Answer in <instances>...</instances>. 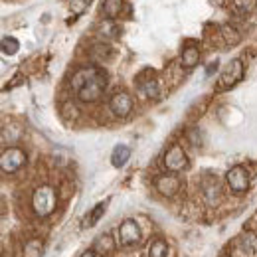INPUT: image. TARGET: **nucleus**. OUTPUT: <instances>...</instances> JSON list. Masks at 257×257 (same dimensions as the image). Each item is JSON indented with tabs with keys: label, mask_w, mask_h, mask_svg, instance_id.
<instances>
[{
	"label": "nucleus",
	"mask_w": 257,
	"mask_h": 257,
	"mask_svg": "<svg viewBox=\"0 0 257 257\" xmlns=\"http://www.w3.org/2000/svg\"><path fill=\"white\" fill-rule=\"evenodd\" d=\"M71 87L79 101L93 103L97 99H101L105 87H107V73L99 67H83L73 73Z\"/></svg>",
	"instance_id": "1"
},
{
	"label": "nucleus",
	"mask_w": 257,
	"mask_h": 257,
	"mask_svg": "<svg viewBox=\"0 0 257 257\" xmlns=\"http://www.w3.org/2000/svg\"><path fill=\"white\" fill-rule=\"evenodd\" d=\"M56 206H58V192H56L52 186L44 184V186H40V188L34 190L32 208L38 218H48V216H52L54 210H56Z\"/></svg>",
	"instance_id": "2"
},
{
	"label": "nucleus",
	"mask_w": 257,
	"mask_h": 257,
	"mask_svg": "<svg viewBox=\"0 0 257 257\" xmlns=\"http://www.w3.org/2000/svg\"><path fill=\"white\" fill-rule=\"evenodd\" d=\"M243 73H245L243 62H241L239 58L231 60V62L222 69V75H220V79H218V89H220V91L231 89L235 83H239V81L243 79Z\"/></svg>",
	"instance_id": "3"
},
{
	"label": "nucleus",
	"mask_w": 257,
	"mask_h": 257,
	"mask_svg": "<svg viewBox=\"0 0 257 257\" xmlns=\"http://www.w3.org/2000/svg\"><path fill=\"white\" fill-rule=\"evenodd\" d=\"M24 164H26V153L22 149H16V147L4 149V153L0 157V166L6 174H12V172L20 170Z\"/></svg>",
	"instance_id": "4"
},
{
	"label": "nucleus",
	"mask_w": 257,
	"mask_h": 257,
	"mask_svg": "<svg viewBox=\"0 0 257 257\" xmlns=\"http://www.w3.org/2000/svg\"><path fill=\"white\" fill-rule=\"evenodd\" d=\"M225 182H227V186H229L231 192L235 194L245 192L249 188V172H247V168H243V166L229 168L227 174H225Z\"/></svg>",
	"instance_id": "5"
},
{
	"label": "nucleus",
	"mask_w": 257,
	"mask_h": 257,
	"mask_svg": "<svg viewBox=\"0 0 257 257\" xmlns=\"http://www.w3.org/2000/svg\"><path fill=\"white\" fill-rule=\"evenodd\" d=\"M188 166V157L184 153V149L180 145H172L166 153H164V168L168 172H180Z\"/></svg>",
	"instance_id": "6"
},
{
	"label": "nucleus",
	"mask_w": 257,
	"mask_h": 257,
	"mask_svg": "<svg viewBox=\"0 0 257 257\" xmlns=\"http://www.w3.org/2000/svg\"><path fill=\"white\" fill-rule=\"evenodd\" d=\"M117 241L119 245L128 247L141 241V227L135 220H125L123 224L117 227Z\"/></svg>",
	"instance_id": "7"
},
{
	"label": "nucleus",
	"mask_w": 257,
	"mask_h": 257,
	"mask_svg": "<svg viewBox=\"0 0 257 257\" xmlns=\"http://www.w3.org/2000/svg\"><path fill=\"white\" fill-rule=\"evenodd\" d=\"M109 109H111V113L115 115V117H127L128 113L133 111V99L128 93L125 91H117V93H113L111 99H109Z\"/></svg>",
	"instance_id": "8"
},
{
	"label": "nucleus",
	"mask_w": 257,
	"mask_h": 257,
	"mask_svg": "<svg viewBox=\"0 0 257 257\" xmlns=\"http://www.w3.org/2000/svg\"><path fill=\"white\" fill-rule=\"evenodd\" d=\"M155 188H157V192L161 194V196H166V198H170V196H174V194L180 190V178L176 176V174H161V176H157L155 178Z\"/></svg>",
	"instance_id": "9"
},
{
	"label": "nucleus",
	"mask_w": 257,
	"mask_h": 257,
	"mask_svg": "<svg viewBox=\"0 0 257 257\" xmlns=\"http://www.w3.org/2000/svg\"><path fill=\"white\" fill-rule=\"evenodd\" d=\"M180 62H182V65H184L186 69L196 67L198 62H200V48H198L196 44H188V46H184L182 56H180Z\"/></svg>",
	"instance_id": "10"
},
{
	"label": "nucleus",
	"mask_w": 257,
	"mask_h": 257,
	"mask_svg": "<svg viewBox=\"0 0 257 257\" xmlns=\"http://www.w3.org/2000/svg\"><path fill=\"white\" fill-rule=\"evenodd\" d=\"M237 247L247 257H257V233H243L237 241Z\"/></svg>",
	"instance_id": "11"
},
{
	"label": "nucleus",
	"mask_w": 257,
	"mask_h": 257,
	"mask_svg": "<svg viewBox=\"0 0 257 257\" xmlns=\"http://www.w3.org/2000/svg\"><path fill=\"white\" fill-rule=\"evenodd\" d=\"M202 192H204V198H206V202L208 204H218V200H220V184H218V180L216 178H208L206 182H204V186H202Z\"/></svg>",
	"instance_id": "12"
},
{
	"label": "nucleus",
	"mask_w": 257,
	"mask_h": 257,
	"mask_svg": "<svg viewBox=\"0 0 257 257\" xmlns=\"http://www.w3.org/2000/svg\"><path fill=\"white\" fill-rule=\"evenodd\" d=\"M229 10L237 16H245V14H251L253 8L257 6V0H229Z\"/></svg>",
	"instance_id": "13"
},
{
	"label": "nucleus",
	"mask_w": 257,
	"mask_h": 257,
	"mask_svg": "<svg viewBox=\"0 0 257 257\" xmlns=\"http://www.w3.org/2000/svg\"><path fill=\"white\" fill-rule=\"evenodd\" d=\"M139 89H141L143 95L149 97V99H157V97L161 95V87H159L157 79H153V77H149V79H139Z\"/></svg>",
	"instance_id": "14"
},
{
	"label": "nucleus",
	"mask_w": 257,
	"mask_h": 257,
	"mask_svg": "<svg viewBox=\"0 0 257 257\" xmlns=\"http://www.w3.org/2000/svg\"><path fill=\"white\" fill-rule=\"evenodd\" d=\"M128 159H131V149H128L127 145H117V147L113 149V155H111V164H113L115 168L125 166Z\"/></svg>",
	"instance_id": "15"
},
{
	"label": "nucleus",
	"mask_w": 257,
	"mask_h": 257,
	"mask_svg": "<svg viewBox=\"0 0 257 257\" xmlns=\"http://www.w3.org/2000/svg\"><path fill=\"white\" fill-rule=\"evenodd\" d=\"M147 257H168V243L164 239H161V237L153 239L151 245H149Z\"/></svg>",
	"instance_id": "16"
},
{
	"label": "nucleus",
	"mask_w": 257,
	"mask_h": 257,
	"mask_svg": "<svg viewBox=\"0 0 257 257\" xmlns=\"http://www.w3.org/2000/svg\"><path fill=\"white\" fill-rule=\"evenodd\" d=\"M121 10H123V0H103V14H105V18L113 20V18H117L121 14Z\"/></svg>",
	"instance_id": "17"
},
{
	"label": "nucleus",
	"mask_w": 257,
	"mask_h": 257,
	"mask_svg": "<svg viewBox=\"0 0 257 257\" xmlns=\"http://www.w3.org/2000/svg\"><path fill=\"white\" fill-rule=\"evenodd\" d=\"M113 245H115V243H113V237H111L109 233H103V235H99L95 241H93V247H91V249H93L95 253H109V251L113 249Z\"/></svg>",
	"instance_id": "18"
},
{
	"label": "nucleus",
	"mask_w": 257,
	"mask_h": 257,
	"mask_svg": "<svg viewBox=\"0 0 257 257\" xmlns=\"http://www.w3.org/2000/svg\"><path fill=\"white\" fill-rule=\"evenodd\" d=\"M18 50H20V44L16 38H10V36L2 38V54L4 56H14V54H18Z\"/></svg>",
	"instance_id": "19"
},
{
	"label": "nucleus",
	"mask_w": 257,
	"mask_h": 257,
	"mask_svg": "<svg viewBox=\"0 0 257 257\" xmlns=\"http://www.w3.org/2000/svg\"><path fill=\"white\" fill-rule=\"evenodd\" d=\"M105 210H107V202H99L95 208L89 212V216H87V220H85V225H95L99 220H101V216L105 214Z\"/></svg>",
	"instance_id": "20"
},
{
	"label": "nucleus",
	"mask_w": 257,
	"mask_h": 257,
	"mask_svg": "<svg viewBox=\"0 0 257 257\" xmlns=\"http://www.w3.org/2000/svg\"><path fill=\"white\" fill-rule=\"evenodd\" d=\"M24 257H42V241L40 239H30L24 245Z\"/></svg>",
	"instance_id": "21"
},
{
	"label": "nucleus",
	"mask_w": 257,
	"mask_h": 257,
	"mask_svg": "<svg viewBox=\"0 0 257 257\" xmlns=\"http://www.w3.org/2000/svg\"><path fill=\"white\" fill-rule=\"evenodd\" d=\"M89 4H91V0H71V12L75 16H79V14H83L87 10Z\"/></svg>",
	"instance_id": "22"
},
{
	"label": "nucleus",
	"mask_w": 257,
	"mask_h": 257,
	"mask_svg": "<svg viewBox=\"0 0 257 257\" xmlns=\"http://www.w3.org/2000/svg\"><path fill=\"white\" fill-rule=\"evenodd\" d=\"M216 69H218V60H216V62H212V64L208 65V69H206V75H212Z\"/></svg>",
	"instance_id": "23"
},
{
	"label": "nucleus",
	"mask_w": 257,
	"mask_h": 257,
	"mask_svg": "<svg viewBox=\"0 0 257 257\" xmlns=\"http://www.w3.org/2000/svg\"><path fill=\"white\" fill-rule=\"evenodd\" d=\"M81 257H97V253L91 249V251H85V253H81Z\"/></svg>",
	"instance_id": "24"
}]
</instances>
